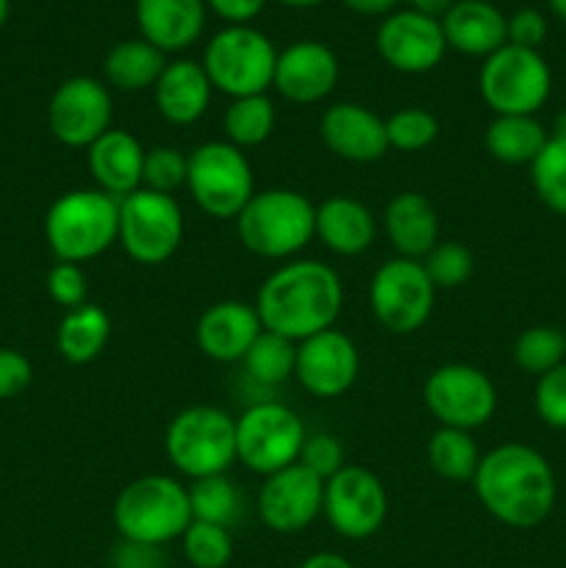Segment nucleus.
<instances>
[{
    "label": "nucleus",
    "instance_id": "1",
    "mask_svg": "<svg viewBox=\"0 0 566 568\" xmlns=\"http://www.w3.org/2000/svg\"><path fill=\"white\" fill-rule=\"evenodd\" d=\"M472 488L483 508L514 530L538 527L555 508L553 469L527 444H503L483 455Z\"/></svg>",
    "mask_w": 566,
    "mask_h": 568
},
{
    "label": "nucleus",
    "instance_id": "2",
    "mask_svg": "<svg viewBox=\"0 0 566 568\" xmlns=\"http://www.w3.org/2000/svg\"><path fill=\"white\" fill-rule=\"evenodd\" d=\"M344 288L336 270L322 261H289L259 288L255 311L264 331L292 342L316 336L336 322Z\"/></svg>",
    "mask_w": 566,
    "mask_h": 568
},
{
    "label": "nucleus",
    "instance_id": "3",
    "mask_svg": "<svg viewBox=\"0 0 566 568\" xmlns=\"http://www.w3.org/2000/svg\"><path fill=\"white\" fill-rule=\"evenodd\" d=\"M120 236V200L100 189L59 194L44 216V239L59 261L83 264L103 255Z\"/></svg>",
    "mask_w": 566,
    "mask_h": 568
},
{
    "label": "nucleus",
    "instance_id": "4",
    "mask_svg": "<svg viewBox=\"0 0 566 568\" xmlns=\"http://www.w3.org/2000/svg\"><path fill=\"white\" fill-rule=\"evenodd\" d=\"M192 521L189 488L166 475H144L128 483L114 503V527L122 541L166 547L181 541Z\"/></svg>",
    "mask_w": 566,
    "mask_h": 568
},
{
    "label": "nucleus",
    "instance_id": "5",
    "mask_svg": "<svg viewBox=\"0 0 566 568\" xmlns=\"http://www.w3.org/2000/svg\"><path fill=\"white\" fill-rule=\"evenodd\" d=\"M316 205L294 189H264L236 216L239 242L259 258L283 261L314 239Z\"/></svg>",
    "mask_w": 566,
    "mask_h": 568
},
{
    "label": "nucleus",
    "instance_id": "6",
    "mask_svg": "<svg viewBox=\"0 0 566 568\" xmlns=\"http://www.w3.org/2000/svg\"><path fill=\"white\" fill-rule=\"evenodd\" d=\"M164 453L170 464L192 480L228 475L236 464V419L214 405L183 408L166 425Z\"/></svg>",
    "mask_w": 566,
    "mask_h": 568
},
{
    "label": "nucleus",
    "instance_id": "7",
    "mask_svg": "<svg viewBox=\"0 0 566 568\" xmlns=\"http://www.w3.org/2000/svg\"><path fill=\"white\" fill-rule=\"evenodd\" d=\"M203 70L216 92L231 100L266 94L277 64V50L266 33L253 26H228L209 39Z\"/></svg>",
    "mask_w": 566,
    "mask_h": 568
},
{
    "label": "nucleus",
    "instance_id": "8",
    "mask_svg": "<svg viewBox=\"0 0 566 568\" xmlns=\"http://www.w3.org/2000/svg\"><path fill=\"white\" fill-rule=\"evenodd\" d=\"M186 189L214 220H236L255 194L253 166L231 142H203L189 153Z\"/></svg>",
    "mask_w": 566,
    "mask_h": 568
},
{
    "label": "nucleus",
    "instance_id": "9",
    "mask_svg": "<svg viewBox=\"0 0 566 568\" xmlns=\"http://www.w3.org/2000/svg\"><path fill=\"white\" fill-rule=\"evenodd\" d=\"M305 425L289 405L261 399L236 419V460L255 475H275L297 464L305 444Z\"/></svg>",
    "mask_w": 566,
    "mask_h": 568
},
{
    "label": "nucleus",
    "instance_id": "10",
    "mask_svg": "<svg viewBox=\"0 0 566 568\" xmlns=\"http://www.w3.org/2000/svg\"><path fill=\"white\" fill-rule=\"evenodd\" d=\"M549 89L553 75L538 50L503 44L483 61L481 98L497 116H536V111L547 103Z\"/></svg>",
    "mask_w": 566,
    "mask_h": 568
},
{
    "label": "nucleus",
    "instance_id": "11",
    "mask_svg": "<svg viewBox=\"0 0 566 568\" xmlns=\"http://www.w3.org/2000/svg\"><path fill=\"white\" fill-rule=\"evenodd\" d=\"M120 247L137 264L170 261L183 242V211L172 194L137 189L120 200Z\"/></svg>",
    "mask_w": 566,
    "mask_h": 568
},
{
    "label": "nucleus",
    "instance_id": "12",
    "mask_svg": "<svg viewBox=\"0 0 566 568\" xmlns=\"http://www.w3.org/2000/svg\"><path fill=\"white\" fill-rule=\"evenodd\" d=\"M436 286L422 261L392 258L377 266L370 281V305L375 320L394 336L416 333L433 314Z\"/></svg>",
    "mask_w": 566,
    "mask_h": 568
},
{
    "label": "nucleus",
    "instance_id": "13",
    "mask_svg": "<svg viewBox=\"0 0 566 568\" xmlns=\"http://www.w3.org/2000/svg\"><path fill=\"white\" fill-rule=\"evenodd\" d=\"M425 405L442 427L475 430L497 410V388L492 377L472 364H444L425 381Z\"/></svg>",
    "mask_w": 566,
    "mask_h": 568
},
{
    "label": "nucleus",
    "instance_id": "14",
    "mask_svg": "<svg viewBox=\"0 0 566 568\" xmlns=\"http://www.w3.org/2000/svg\"><path fill=\"white\" fill-rule=\"evenodd\" d=\"M322 514L336 536L347 541H364L375 536L388 514V497L381 477L364 466L347 464L331 480H325Z\"/></svg>",
    "mask_w": 566,
    "mask_h": 568
},
{
    "label": "nucleus",
    "instance_id": "15",
    "mask_svg": "<svg viewBox=\"0 0 566 568\" xmlns=\"http://www.w3.org/2000/svg\"><path fill=\"white\" fill-rule=\"evenodd\" d=\"M111 94L103 81L89 75L67 78L48 103V125L55 142L67 148H92L111 131Z\"/></svg>",
    "mask_w": 566,
    "mask_h": 568
},
{
    "label": "nucleus",
    "instance_id": "16",
    "mask_svg": "<svg viewBox=\"0 0 566 568\" xmlns=\"http://www.w3.org/2000/svg\"><path fill=\"white\" fill-rule=\"evenodd\" d=\"M358 347L347 333L327 327L316 336L297 342L294 377L300 386L320 399H336L347 394L358 381Z\"/></svg>",
    "mask_w": 566,
    "mask_h": 568
},
{
    "label": "nucleus",
    "instance_id": "17",
    "mask_svg": "<svg viewBox=\"0 0 566 568\" xmlns=\"http://www.w3.org/2000/svg\"><path fill=\"white\" fill-rule=\"evenodd\" d=\"M377 53L388 67L405 75H422L438 67L447 50L442 20L416 9L392 11L377 28Z\"/></svg>",
    "mask_w": 566,
    "mask_h": 568
},
{
    "label": "nucleus",
    "instance_id": "18",
    "mask_svg": "<svg viewBox=\"0 0 566 568\" xmlns=\"http://www.w3.org/2000/svg\"><path fill=\"white\" fill-rule=\"evenodd\" d=\"M325 503V480L311 475L305 466L292 464L264 480L259 491V516L272 532L292 536L305 530Z\"/></svg>",
    "mask_w": 566,
    "mask_h": 568
},
{
    "label": "nucleus",
    "instance_id": "19",
    "mask_svg": "<svg viewBox=\"0 0 566 568\" xmlns=\"http://www.w3.org/2000/svg\"><path fill=\"white\" fill-rule=\"evenodd\" d=\"M336 53L316 39H300L277 53L272 87L292 103H320L336 89Z\"/></svg>",
    "mask_w": 566,
    "mask_h": 568
},
{
    "label": "nucleus",
    "instance_id": "20",
    "mask_svg": "<svg viewBox=\"0 0 566 568\" xmlns=\"http://www.w3.org/2000/svg\"><path fill=\"white\" fill-rule=\"evenodd\" d=\"M320 136L333 155L353 164H372L388 150L386 120L361 103H333L322 114Z\"/></svg>",
    "mask_w": 566,
    "mask_h": 568
},
{
    "label": "nucleus",
    "instance_id": "21",
    "mask_svg": "<svg viewBox=\"0 0 566 568\" xmlns=\"http://www.w3.org/2000/svg\"><path fill=\"white\" fill-rule=\"evenodd\" d=\"M261 331L264 325H261L255 305L242 303V300H222L200 314L194 338L205 358L216 361V364H239L253 347L255 338L261 336Z\"/></svg>",
    "mask_w": 566,
    "mask_h": 568
},
{
    "label": "nucleus",
    "instance_id": "22",
    "mask_svg": "<svg viewBox=\"0 0 566 568\" xmlns=\"http://www.w3.org/2000/svg\"><path fill=\"white\" fill-rule=\"evenodd\" d=\"M205 0H137V26L161 53L192 48L205 28Z\"/></svg>",
    "mask_w": 566,
    "mask_h": 568
},
{
    "label": "nucleus",
    "instance_id": "23",
    "mask_svg": "<svg viewBox=\"0 0 566 568\" xmlns=\"http://www.w3.org/2000/svg\"><path fill=\"white\" fill-rule=\"evenodd\" d=\"M442 31L447 48L464 55L488 59L508 44V20L488 0H453V6L442 14Z\"/></svg>",
    "mask_w": 566,
    "mask_h": 568
},
{
    "label": "nucleus",
    "instance_id": "24",
    "mask_svg": "<svg viewBox=\"0 0 566 568\" xmlns=\"http://www.w3.org/2000/svg\"><path fill=\"white\" fill-rule=\"evenodd\" d=\"M211 87L203 64L192 59L166 61L164 72L153 87V100L159 114L170 125H194L205 116L211 105Z\"/></svg>",
    "mask_w": 566,
    "mask_h": 568
},
{
    "label": "nucleus",
    "instance_id": "25",
    "mask_svg": "<svg viewBox=\"0 0 566 568\" xmlns=\"http://www.w3.org/2000/svg\"><path fill=\"white\" fill-rule=\"evenodd\" d=\"M89 172H92L94 183L100 192L111 194V197L122 200L142 189V172H144V153L148 150L139 144L133 133L111 128L105 131L92 148H87Z\"/></svg>",
    "mask_w": 566,
    "mask_h": 568
},
{
    "label": "nucleus",
    "instance_id": "26",
    "mask_svg": "<svg viewBox=\"0 0 566 568\" xmlns=\"http://www.w3.org/2000/svg\"><path fill=\"white\" fill-rule=\"evenodd\" d=\"M383 231L400 258L422 261L438 244V211L420 192H400L383 211Z\"/></svg>",
    "mask_w": 566,
    "mask_h": 568
},
{
    "label": "nucleus",
    "instance_id": "27",
    "mask_svg": "<svg viewBox=\"0 0 566 568\" xmlns=\"http://www.w3.org/2000/svg\"><path fill=\"white\" fill-rule=\"evenodd\" d=\"M375 216L361 200L336 194V197H327L325 203L316 205L314 236L331 253L344 255V258L366 253L375 242Z\"/></svg>",
    "mask_w": 566,
    "mask_h": 568
},
{
    "label": "nucleus",
    "instance_id": "28",
    "mask_svg": "<svg viewBox=\"0 0 566 568\" xmlns=\"http://www.w3.org/2000/svg\"><path fill=\"white\" fill-rule=\"evenodd\" d=\"M166 67V55L144 39H125L114 44L103 59V75L120 92L153 89Z\"/></svg>",
    "mask_w": 566,
    "mask_h": 568
},
{
    "label": "nucleus",
    "instance_id": "29",
    "mask_svg": "<svg viewBox=\"0 0 566 568\" xmlns=\"http://www.w3.org/2000/svg\"><path fill=\"white\" fill-rule=\"evenodd\" d=\"M111 338V320L100 305L83 303L67 311L55 331V347L70 364H92Z\"/></svg>",
    "mask_w": 566,
    "mask_h": 568
},
{
    "label": "nucleus",
    "instance_id": "30",
    "mask_svg": "<svg viewBox=\"0 0 566 568\" xmlns=\"http://www.w3.org/2000/svg\"><path fill=\"white\" fill-rule=\"evenodd\" d=\"M547 142V128H544L536 116H494L486 128V150L492 153V159L511 166L533 164Z\"/></svg>",
    "mask_w": 566,
    "mask_h": 568
},
{
    "label": "nucleus",
    "instance_id": "31",
    "mask_svg": "<svg viewBox=\"0 0 566 568\" xmlns=\"http://www.w3.org/2000/svg\"><path fill=\"white\" fill-rule=\"evenodd\" d=\"M275 103L266 94H250V98L231 100L222 116V131H225V142L233 148H259L275 131Z\"/></svg>",
    "mask_w": 566,
    "mask_h": 568
},
{
    "label": "nucleus",
    "instance_id": "32",
    "mask_svg": "<svg viewBox=\"0 0 566 568\" xmlns=\"http://www.w3.org/2000/svg\"><path fill=\"white\" fill-rule=\"evenodd\" d=\"M189 505H192L194 521H209L216 527H236L244 516V499L239 494L236 483L228 475L203 477L192 480L189 486Z\"/></svg>",
    "mask_w": 566,
    "mask_h": 568
},
{
    "label": "nucleus",
    "instance_id": "33",
    "mask_svg": "<svg viewBox=\"0 0 566 568\" xmlns=\"http://www.w3.org/2000/svg\"><path fill=\"white\" fill-rule=\"evenodd\" d=\"M481 458L483 455L469 430L438 427L427 442V464L438 477L449 483H472Z\"/></svg>",
    "mask_w": 566,
    "mask_h": 568
},
{
    "label": "nucleus",
    "instance_id": "34",
    "mask_svg": "<svg viewBox=\"0 0 566 568\" xmlns=\"http://www.w3.org/2000/svg\"><path fill=\"white\" fill-rule=\"evenodd\" d=\"M244 375L261 388H275L294 377V364H297V342L283 338L277 333L261 331L253 347L242 358Z\"/></svg>",
    "mask_w": 566,
    "mask_h": 568
},
{
    "label": "nucleus",
    "instance_id": "35",
    "mask_svg": "<svg viewBox=\"0 0 566 568\" xmlns=\"http://www.w3.org/2000/svg\"><path fill=\"white\" fill-rule=\"evenodd\" d=\"M566 336L553 325H533L519 333L514 344V361L522 372L547 375L549 369L564 364Z\"/></svg>",
    "mask_w": 566,
    "mask_h": 568
},
{
    "label": "nucleus",
    "instance_id": "36",
    "mask_svg": "<svg viewBox=\"0 0 566 568\" xmlns=\"http://www.w3.org/2000/svg\"><path fill=\"white\" fill-rule=\"evenodd\" d=\"M530 181L538 200L555 214L566 216V142L549 139L530 164Z\"/></svg>",
    "mask_w": 566,
    "mask_h": 568
},
{
    "label": "nucleus",
    "instance_id": "37",
    "mask_svg": "<svg viewBox=\"0 0 566 568\" xmlns=\"http://www.w3.org/2000/svg\"><path fill=\"white\" fill-rule=\"evenodd\" d=\"M181 549L192 568H225L233 558V536L225 527L192 521L181 536Z\"/></svg>",
    "mask_w": 566,
    "mask_h": 568
},
{
    "label": "nucleus",
    "instance_id": "38",
    "mask_svg": "<svg viewBox=\"0 0 566 568\" xmlns=\"http://www.w3.org/2000/svg\"><path fill=\"white\" fill-rule=\"evenodd\" d=\"M388 148L420 153L438 139V120L427 109H400L386 120Z\"/></svg>",
    "mask_w": 566,
    "mask_h": 568
},
{
    "label": "nucleus",
    "instance_id": "39",
    "mask_svg": "<svg viewBox=\"0 0 566 568\" xmlns=\"http://www.w3.org/2000/svg\"><path fill=\"white\" fill-rule=\"evenodd\" d=\"M189 175V155L183 150L170 148V144H159V148L144 153V172H142V189L159 194H172L181 186H186Z\"/></svg>",
    "mask_w": 566,
    "mask_h": 568
},
{
    "label": "nucleus",
    "instance_id": "40",
    "mask_svg": "<svg viewBox=\"0 0 566 568\" xmlns=\"http://www.w3.org/2000/svg\"><path fill=\"white\" fill-rule=\"evenodd\" d=\"M431 283L438 288H458L464 286L475 270V258L461 242H438L431 253L422 258Z\"/></svg>",
    "mask_w": 566,
    "mask_h": 568
},
{
    "label": "nucleus",
    "instance_id": "41",
    "mask_svg": "<svg viewBox=\"0 0 566 568\" xmlns=\"http://www.w3.org/2000/svg\"><path fill=\"white\" fill-rule=\"evenodd\" d=\"M300 466L316 475L320 480H331L336 471H342L347 466L344 460V444L338 442V436L333 433H314V436H305L303 453H300Z\"/></svg>",
    "mask_w": 566,
    "mask_h": 568
},
{
    "label": "nucleus",
    "instance_id": "42",
    "mask_svg": "<svg viewBox=\"0 0 566 568\" xmlns=\"http://www.w3.org/2000/svg\"><path fill=\"white\" fill-rule=\"evenodd\" d=\"M536 414L544 425L566 430V364L555 366L536 383Z\"/></svg>",
    "mask_w": 566,
    "mask_h": 568
},
{
    "label": "nucleus",
    "instance_id": "43",
    "mask_svg": "<svg viewBox=\"0 0 566 568\" xmlns=\"http://www.w3.org/2000/svg\"><path fill=\"white\" fill-rule=\"evenodd\" d=\"M87 272L81 270V264H67V261H59L53 270L48 272V294L55 305L72 311L78 305L87 303Z\"/></svg>",
    "mask_w": 566,
    "mask_h": 568
},
{
    "label": "nucleus",
    "instance_id": "44",
    "mask_svg": "<svg viewBox=\"0 0 566 568\" xmlns=\"http://www.w3.org/2000/svg\"><path fill=\"white\" fill-rule=\"evenodd\" d=\"M33 381V366L20 349L0 347V399H11L26 392Z\"/></svg>",
    "mask_w": 566,
    "mask_h": 568
},
{
    "label": "nucleus",
    "instance_id": "45",
    "mask_svg": "<svg viewBox=\"0 0 566 568\" xmlns=\"http://www.w3.org/2000/svg\"><path fill=\"white\" fill-rule=\"evenodd\" d=\"M547 39V20L536 9H519L508 17V44L525 50H538Z\"/></svg>",
    "mask_w": 566,
    "mask_h": 568
},
{
    "label": "nucleus",
    "instance_id": "46",
    "mask_svg": "<svg viewBox=\"0 0 566 568\" xmlns=\"http://www.w3.org/2000/svg\"><path fill=\"white\" fill-rule=\"evenodd\" d=\"M111 568H164V552L150 544L120 541L111 555Z\"/></svg>",
    "mask_w": 566,
    "mask_h": 568
},
{
    "label": "nucleus",
    "instance_id": "47",
    "mask_svg": "<svg viewBox=\"0 0 566 568\" xmlns=\"http://www.w3.org/2000/svg\"><path fill=\"white\" fill-rule=\"evenodd\" d=\"M205 6L228 26H250L264 11L266 0H205Z\"/></svg>",
    "mask_w": 566,
    "mask_h": 568
},
{
    "label": "nucleus",
    "instance_id": "48",
    "mask_svg": "<svg viewBox=\"0 0 566 568\" xmlns=\"http://www.w3.org/2000/svg\"><path fill=\"white\" fill-rule=\"evenodd\" d=\"M355 14H392L400 0H342Z\"/></svg>",
    "mask_w": 566,
    "mask_h": 568
},
{
    "label": "nucleus",
    "instance_id": "49",
    "mask_svg": "<svg viewBox=\"0 0 566 568\" xmlns=\"http://www.w3.org/2000/svg\"><path fill=\"white\" fill-rule=\"evenodd\" d=\"M300 568H355L347 558L336 552H314L311 558H305Z\"/></svg>",
    "mask_w": 566,
    "mask_h": 568
},
{
    "label": "nucleus",
    "instance_id": "50",
    "mask_svg": "<svg viewBox=\"0 0 566 568\" xmlns=\"http://www.w3.org/2000/svg\"><path fill=\"white\" fill-rule=\"evenodd\" d=\"M405 3H411V9L422 11V14L438 17L453 6V0H405Z\"/></svg>",
    "mask_w": 566,
    "mask_h": 568
},
{
    "label": "nucleus",
    "instance_id": "51",
    "mask_svg": "<svg viewBox=\"0 0 566 568\" xmlns=\"http://www.w3.org/2000/svg\"><path fill=\"white\" fill-rule=\"evenodd\" d=\"M549 139H564V142H566V109L555 114L553 131H549Z\"/></svg>",
    "mask_w": 566,
    "mask_h": 568
},
{
    "label": "nucleus",
    "instance_id": "52",
    "mask_svg": "<svg viewBox=\"0 0 566 568\" xmlns=\"http://www.w3.org/2000/svg\"><path fill=\"white\" fill-rule=\"evenodd\" d=\"M283 6H292V9H314V6H322L325 0H277Z\"/></svg>",
    "mask_w": 566,
    "mask_h": 568
},
{
    "label": "nucleus",
    "instance_id": "53",
    "mask_svg": "<svg viewBox=\"0 0 566 568\" xmlns=\"http://www.w3.org/2000/svg\"><path fill=\"white\" fill-rule=\"evenodd\" d=\"M549 9H553L560 20H566V0H549Z\"/></svg>",
    "mask_w": 566,
    "mask_h": 568
},
{
    "label": "nucleus",
    "instance_id": "54",
    "mask_svg": "<svg viewBox=\"0 0 566 568\" xmlns=\"http://www.w3.org/2000/svg\"><path fill=\"white\" fill-rule=\"evenodd\" d=\"M9 9H11L9 0H0V28H3L6 20H9Z\"/></svg>",
    "mask_w": 566,
    "mask_h": 568
}]
</instances>
